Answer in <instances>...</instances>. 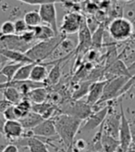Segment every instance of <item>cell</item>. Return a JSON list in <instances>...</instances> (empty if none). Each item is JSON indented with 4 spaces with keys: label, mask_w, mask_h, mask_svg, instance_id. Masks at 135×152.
Returning a JSON list of instances; mask_svg holds the SVG:
<instances>
[{
    "label": "cell",
    "mask_w": 135,
    "mask_h": 152,
    "mask_svg": "<svg viewBox=\"0 0 135 152\" xmlns=\"http://www.w3.org/2000/svg\"><path fill=\"white\" fill-rule=\"evenodd\" d=\"M54 124L57 132V135L61 138L64 144L69 147L74 143V138L81 129L82 121L68 114H59L54 120Z\"/></svg>",
    "instance_id": "obj_1"
},
{
    "label": "cell",
    "mask_w": 135,
    "mask_h": 152,
    "mask_svg": "<svg viewBox=\"0 0 135 152\" xmlns=\"http://www.w3.org/2000/svg\"><path fill=\"white\" fill-rule=\"evenodd\" d=\"M66 38V35L59 34L52 39L46 41H40L33 45L25 54L33 62L42 63L43 60L49 58L54 51L60 45L62 41Z\"/></svg>",
    "instance_id": "obj_2"
},
{
    "label": "cell",
    "mask_w": 135,
    "mask_h": 152,
    "mask_svg": "<svg viewBox=\"0 0 135 152\" xmlns=\"http://www.w3.org/2000/svg\"><path fill=\"white\" fill-rule=\"evenodd\" d=\"M134 26L128 19L118 17L112 20L108 25V33L111 38L115 41H125L132 35Z\"/></svg>",
    "instance_id": "obj_3"
},
{
    "label": "cell",
    "mask_w": 135,
    "mask_h": 152,
    "mask_svg": "<svg viewBox=\"0 0 135 152\" xmlns=\"http://www.w3.org/2000/svg\"><path fill=\"white\" fill-rule=\"evenodd\" d=\"M131 77H126V76H120V77H115L107 81L106 86L104 88L103 96L100 101L97 104H101L104 102H108L114 100L115 98L121 96L122 89L126 86ZM96 104V105H97Z\"/></svg>",
    "instance_id": "obj_4"
},
{
    "label": "cell",
    "mask_w": 135,
    "mask_h": 152,
    "mask_svg": "<svg viewBox=\"0 0 135 152\" xmlns=\"http://www.w3.org/2000/svg\"><path fill=\"white\" fill-rule=\"evenodd\" d=\"M84 20H85L82 18L81 15L77 12L67 13L62 20L60 28H59V33L63 35L79 33Z\"/></svg>",
    "instance_id": "obj_5"
},
{
    "label": "cell",
    "mask_w": 135,
    "mask_h": 152,
    "mask_svg": "<svg viewBox=\"0 0 135 152\" xmlns=\"http://www.w3.org/2000/svg\"><path fill=\"white\" fill-rule=\"evenodd\" d=\"M119 110H120V125H119L118 132V141L120 144V148L124 151L132 145V142L131 124L125 115L122 100H119Z\"/></svg>",
    "instance_id": "obj_6"
},
{
    "label": "cell",
    "mask_w": 135,
    "mask_h": 152,
    "mask_svg": "<svg viewBox=\"0 0 135 152\" xmlns=\"http://www.w3.org/2000/svg\"><path fill=\"white\" fill-rule=\"evenodd\" d=\"M110 110V101H108V104L107 106H105L104 108L94 111L91 115H90L85 121L83 124H81V130L89 132V131H93L94 129L100 127L103 123L106 120L107 114Z\"/></svg>",
    "instance_id": "obj_7"
},
{
    "label": "cell",
    "mask_w": 135,
    "mask_h": 152,
    "mask_svg": "<svg viewBox=\"0 0 135 152\" xmlns=\"http://www.w3.org/2000/svg\"><path fill=\"white\" fill-rule=\"evenodd\" d=\"M39 14L42 19V22L46 23L55 32L56 35H59V29L57 25V14L56 4H46L40 6Z\"/></svg>",
    "instance_id": "obj_8"
},
{
    "label": "cell",
    "mask_w": 135,
    "mask_h": 152,
    "mask_svg": "<svg viewBox=\"0 0 135 152\" xmlns=\"http://www.w3.org/2000/svg\"><path fill=\"white\" fill-rule=\"evenodd\" d=\"M93 112L94 110L92 106H90L86 101L83 102L80 100H75L74 102L69 104L66 110L63 111L64 114L71 115L81 121H85Z\"/></svg>",
    "instance_id": "obj_9"
},
{
    "label": "cell",
    "mask_w": 135,
    "mask_h": 152,
    "mask_svg": "<svg viewBox=\"0 0 135 152\" xmlns=\"http://www.w3.org/2000/svg\"><path fill=\"white\" fill-rule=\"evenodd\" d=\"M110 101V110L107 116L102 124L103 133L107 134L113 137L118 139V132L119 125H120V113H117L113 110V106L111 105Z\"/></svg>",
    "instance_id": "obj_10"
},
{
    "label": "cell",
    "mask_w": 135,
    "mask_h": 152,
    "mask_svg": "<svg viewBox=\"0 0 135 152\" xmlns=\"http://www.w3.org/2000/svg\"><path fill=\"white\" fill-rule=\"evenodd\" d=\"M31 132L33 136L38 138H56L57 135V129L54 124L53 120H44L40 124L34 127L32 130H29Z\"/></svg>",
    "instance_id": "obj_11"
},
{
    "label": "cell",
    "mask_w": 135,
    "mask_h": 152,
    "mask_svg": "<svg viewBox=\"0 0 135 152\" xmlns=\"http://www.w3.org/2000/svg\"><path fill=\"white\" fill-rule=\"evenodd\" d=\"M25 129L18 120L14 121H6L3 128V135L6 136L7 139L11 141H17L23 137Z\"/></svg>",
    "instance_id": "obj_12"
},
{
    "label": "cell",
    "mask_w": 135,
    "mask_h": 152,
    "mask_svg": "<svg viewBox=\"0 0 135 152\" xmlns=\"http://www.w3.org/2000/svg\"><path fill=\"white\" fill-rule=\"evenodd\" d=\"M15 143L18 147H27L30 152H50L46 142L35 136H25L15 141Z\"/></svg>",
    "instance_id": "obj_13"
},
{
    "label": "cell",
    "mask_w": 135,
    "mask_h": 152,
    "mask_svg": "<svg viewBox=\"0 0 135 152\" xmlns=\"http://www.w3.org/2000/svg\"><path fill=\"white\" fill-rule=\"evenodd\" d=\"M107 80H104V81H97V82H93L91 86H90L89 92L87 95V99L86 102L94 107V105H96L101 99V97L103 96L104 92V88L106 86Z\"/></svg>",
    "instance_id": "obj_14"
},
{
    "label": "cell",
    "mask_w": 135,
    "mask_h": 152,
    "mask_svg": "<svg viewBox=\"0 0 135 152\" xmlns=\"http://www.w3.org/2000/svg\"><path fill=\"white\" fill-rule=\"evenodd\" d=\"M58 61V59L55 60V61H51V62H46V63H36L33 70L30 74V78L29 80H31L35 83H46L47 76H48V72H47V66L56 64Z\"/></svg>",
    "instance_id": "obj_15"
},
{
    "label": "cell",
    "mask_w": 135,
    "mask_h": 152,
    "mask_svg": "<svg viewBox=\"0 0 135 152\" xmlns=\"http://www.w3.org/2000/svg\"><path fill=\"white\" fill-rule=\"evenodd\" d=\"M107 75L110 76L109 79L120 77V76H126V77H133L134 76L131 75L129 68L120 59L115 60L114 62H112V64H110L108 69L107 70Z\"/></svg>",
    "instance_id": "obj_16"
},
{
    "label": "cell",
    "mask_w": 135,
    "mask_h": 152,
    "mask_svg": "<svg viewBox=\"0 0 135 152\" xmlns=\"http://www.w3.org/2000/svg\"><path fill=\"white\" fill-rule=\"evenodd\" d=\"M92 45V34L86 21L82 23L79 31V45L77 47V52H85Z\"/></svg>",
    "instance_id": "obj_17"
},
{
    "label": "cell",
    "mask_w": 135,
    "mask_h": 152,
    "mask_svg": "<svg viewBox=\"0 0 135 152\" xmlns=\"http://www.w3.org/2000/svg\"><path fill=\"white\" fill-rule=\"evenodd\" d=\"M30 30H32L34 34L35 40L40 41H46L49 39L54 38L56 35L55 32L49 27L48 25H39L34 28H30Z\"/></svg>",
    "instance_id": "obj_18"
},
{
    "label": "cell",
    "mask_w": 135,
    "mask_h": 152,
    "mask_svg": "<svg viewBox=\"0 0 135 152\" xmlns=\"http://www.w3.org/2000/svg\"><path fill=\"white\" fill-rule=\"evenodd\" d=\"M56 110L57 109L53 105L47 102H44L41 104H33L32 106V111L39 114L44 120H49L55 113Z\"/></svg>",
    "instance_id": "obj_19"
},
{
    "label": "cell",
    "mask_w": 135,
    "mask_h": 152,
    "mask_svg": "<svg viewBox=\"0 0 135 152\" xmlns=\"http://www.w3.org/2000/svg\"><path fill=\"white\" fill-rule=\"evenodd\" d=\"M101 145L103 152H117L118 149L120 148L118 139L105 133L102 134Z\"/></svg>",
    "instance_id": "obj_20"
},
{
    "label": "cell",
    "mask_w": 135,
    "mask_h": 152,
    "mask_svg": "<svg viewBox=\"0 0 135 152\" xmlns=\"http://www.w3.org/2000/svg\"><path fill=\"white\" fill-rule=\"evenodd\" d=\"M26 98L33 102V104H41L44 102H46L48 97V92L44 87H39L31 90L26 95Z\"/></svg>",
    "instance_id": "obj_21"
},
{
    "label": "cell",
    "mask_w": 135,
    "mask_h": 152,
    "mask_svg": "<svg viewBox=\"0 0 135 152\" xmlns=\"http://www.w3.org/2000/svg\"><path fill=\"white\" fill-rule=\"evenodd\" d=\"M44 119L33 111H31L27 116L20 120V124L23 126L25 130H32L34 127H36L38 124H40L42 121H44Z\"/></svg>",
    "instance_id": "obj_22"
},
{
    "label": "cell",
    "mask_w": 135,
    "mask_h": 152,
    "mask_svg": "<svg viewBox=\"0 0 135 152\" xmlns=\"http://www.w3.org/2000/svg\"><path fill=\"white\" fill-rule=\"evenodd\" d=\"M32 106H33L32 102L26 97H23L18 104L14 105L15 114H16L17 120L20 121L22 118L27 116L32 111Z\"/></svg>",
    "instance_id": "obj_23"
},
{
    "label": "cell",
    "mask_w": 135,
    "mask_h": 152,
    "mask_svg": "<svg viewBox=\"0 0 135 152\" xmlns=\"http://www.w3.org/2000/svg\"><path fill=\"white\" fill-rule=\"evenodd\" d=\"M68 57H69V56L59 58L58 61L52 66L51 71L48 72V76H47V79L46 81V83H49V85H57V83H58L59 79H60V77H61V67H60V64H61L62 61L66 60V58Z\"/></svg>",
    "instance_id": "obj_24"
},
{
    "label": "cell",
    "mask_w": 135,
    "mask_h": 152,
    "mask_svg": "<svg viewBox=\"0 0 135 152\" xmlns=\"http://www.w3.org/2000/svg\"><path fill=\"white\" fill-rule=\"evenodd\" d=\"M22 65H23L22 63H17V62L7 63L0 70V75L5 77L6 82H11L13 81L15 74L17 73L18 70Z\"/></svg>",
    "instance_id": "obj_25"
},
{
    "label": "cell",
    "mask_w": 135,
    "mask_h": 152,
    "mask_svg": "<svg viewBox=\"0 0 135 152\" xmlns=\"http://www.w3.org/2000/svg\"><path fill=\"white\" fill-rule=\"evenodd\" d=\"M37 62H33V63H27L23 64L20 69L18 70L17 73L15 74L13 81H27L30 78V74L33 70V66Z\"/></svg>",
    "instance_id": "obj_26"
},
{
    "label": "cell",
    "mask_w": 135,
    "mask_h": 152,
    "mask_svg": "<svg viewBox=\"0 0 135 152\" xmlns=\"http://www.w3.org/2000/svg\"><path fill=\"white\" fill-rule=\"evenodd\" d=\"M23 20H25L26 24L29 26V28H34L41 25L42 19L39 14V11L37 10H31L28 11L25 15Z\"/></svg>",
    "instance_id": "obj_27"
},
{
    "label": "cell",
    "mask_w": 135,
    "mask_h": 152,
    "mask_svg": "<svg viewBox=\"0 0 135 152\" xmlns=\"http://www.w3.org/2000/svg\"><path fill=\"white\" fill-rule=\"evenodd\" d=\"M91 81H85L83 83H81V85H79L78 88H76L75 90V92L73 93V98L74 100H80V98L83 97L85 95H88V92H89V89H90V86L92 85Z\"/></svg>",
    "instance_id": "obj_28"
},
{
    "label": "cell",
    "mask_w": 135,
    "mask_h": 152,
    "mask_svg": "<svg viewBox=\"0 0 135 152\" xmlns=\"http://www.w3.org/2000/svg\"><path fill=\"white\" fill-rule=\"evenodd\" d=\"M17 1L28 5H38V6H43L46 4L68 3V0H17Z\"/></svg>",
    "instance_id": "obj_29"
},
{
    "label": "cell",
    "mask_w": 135,
    "mask_h": 152,
    "mask_svg": "<svg viewBox=\"0 0 135 152\" xmlns=\"http://www.w3.org/2000/svg\"><path fill=\"white\" fill-rule=\"evenodd\" d=\"M103 34L104 29L100 26L95 30L94 34L92 35V45H94L96 48H99L103 43Z\"/></svg>",
    "instance_id": "obj_30"
},
{
    "label": "cell",
    "mask_w": 135,
    "mask_h": 152,
    "mask_svg": "<svg viewBox=\"0 0 135 152\" xmlns=\"http://www.w3.org/2000/svg\"><path fill=\"white\" fill-rule=\"evenodd\" d=\"M0 34L2 35L15 34V24L11 20H7L0 27Z\"/></svg>",
    "instance_id": "obj_31"
},
{
    "label": "cell",
    "mask_w": 135,
    "mask_h": 152,
    "mask_svg": "<svg viewBox=\"0 0 135 152\" xmlns=\"http://www.w3.org/2000/svg\"><path fill=\"white\" fill-rule=\"evenodd\" d=\"M15 24V34L17 35H21L24 33L28 32L30 28L29 26L26 24V22L24 20H17L14 22Z\"/></svg>",
    "instance_id": "obj_32"
},
{
    "label": "cell",
    "mask_w": 135,
    "mask_h": 152,
    "mask_svg": "<svg viewBox=\"0 0 135 152\" xmlns=\"http://www.w3.org/2000/svg\"><path fill=\"white\" fill-rule=\"evenodd\" d=\"M74 148L76 149L77 152H81V151H87L89 148V144L82 138L78 139L76 142L73 143Z\"/></svg>",
    "instance_id": "obj_33"
},
{
    "label": "cell",
    "mask_w": 135,
    "mask_h": 152,
    "mask_svg": "<svg viewBox=\"0 0 135 152\" xmlns=\"http://www.w3.org/2000/svg\"><path fill=\"white\" fill-rule=\"evenodd\" d=\"M2 114H3L4 118L6 119V121H14V120H17L16 114H15L14 105H11L7 109H6Z\"/></svg>",
    "instance_id": "obj_34"
},
{
    "label": "cell",
    "mask_w": 135,
    "mask_h": 152,
    "mask_svg": "<svg viewBox=\"0 0 135 152\" xmlns=\"http://www.w3.org/2000/svg\"><path fill=\"white\" fill-rule=\"evenodd\" d=\"M2 152H19V148L15 144H9L4 148Z\"/></svg>",
    "instance_id": "obj_35"
},
{
    "label": "cell",
    "mask_w": 135,
    "mask_h": 152,
    "mask_svg": "<svg viewBox=\"0 0 135 152\" xmlns=\"http://www.w3.org/2000/svg\"><path fill=\"white\" fill-rule=\"evenodd\" d=\"M9 106H11L10 103H9L7 101H6L5 99H1V100H0V112L3 113L4 110H5L6 109L9 108Z\"/></svg>",
    "instance_id": "obj_36"
},
{
    "label": "cell",
    "mask_w": 135,
    "mask_h": 152,
    "mask_svg": "<svg viewBox=\"0 0 135 152\" xmlns=\"http://www.w3.org/2000/svg\"><path fill=\"white\" fill-rule=\"evenodd\" d=\"M5 123H6V119L4 118L3 114L0 112V134H3V128H4Z\"/></svg>",
    "instance_id": "obj_37"
},
{
    "label": "cell",
    "mask_w": 135,
    "mask_h": 152,
    "mask_svg": "<svg viewBox=\"0 0 135 152\" xmlns=\"http://www.w3.org/2000/svg\"><path fill=\"white\" fill-rule=\"evenodd\" d=\"M131 142L132 145L135 146V124H131Z\"/></svg>",
    "instance_id": "obj_38"
},
{
    "label": "cell",
    "mask_w": 135,
    "mask_h": 152,
    "mask_svg": "<svg viewBox=\"0 0 135 152\" xmlns=\"http://www.w3.org/2000/svg\"><path fill=\"white\" fill-rule=\"evenodd\" d=\"M65 152H77V151H76V149L74 148V146H73V144H72V145L67 147V150Z\"/></svg>",
    "instance_id": "obj_39"
},
{
    "label": "cell",
    "mask_w": 135,
    "mask_h": 152,
    "mask_svg": "<svg viewBox=\"0 0 135 152\" xmlns=\"http://www.w3.org/2000/svg\"><path fill=\"white\" fill-rule=\"evenodd\" d=\"M123 152H135V146L134 145H131L129 148H127Z\"/></svg>",
    "instance_id": "obj_40"
},
{
    "label": "cell",
    "mask_w": 135,
    "mask_h": 152,
    "mask_svg": "<svg viewBox=\"0 0 135 152\" xmlns=\"http://www.w3.org/2000/svg\"><path fill=\"white\" fill-rule=\"evenodd\" d=\"M117 152H123V150H122V149H121L120 148H119L118 149V151H117Z\"/></svg>",
    "instance_id": "obj_41"
},
{
    "label": "cell",
    "mask_w": 135,
    "mask_h": 152,
    "mask_svg": "<svg viewBox=\"0 0 135 152\" xmlns=\"http://www.w3.org/2000/svg\"><path fill=\"white\" fill-rule=\"evenodd\" d=\"M125 1H129V0H125Z\"/></svg>",
    "instance_id": "obj_42"
}]
</instances>
